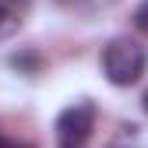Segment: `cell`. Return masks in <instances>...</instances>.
<instances>
[{
  "mask_svg": "<svg viewBox=\"0 0 148 148\" xmlns=\"http://www.w3.org/2000/svg\"><path fill=\"white\" fill-rule=\"evenodd\" d=\"M18 25H21V21H18V14H11L4 4H0V39H11V35L18 32Z\"/></svg>",
  "mask_w": 148,
  "mask_h": 148,
  "instance_id": "obj_3",
  "label": "cell"
},
{
  "mask_svg": "<svg viewBox=\"0 0 148 148\" xmlns=\"http://www.w3.org/2000/svg\"><path fill=\"white\" fill-rule=\"evenodd\" d=\"M134 28L148 35V0H141V4L134 7Z\"/></svg>",
  "mask_w": 148,
  "mask_h": 148,
  "instance_id": "obj_4",
  "label": "cell"
},
{
  "mask_svg": "<svg viewBox=\"0 0 148 148\" xmlns=\"http://www.w3.org/2000/svg\"><path fill=\"white\" fill-rule=\"evenodd\" d=\"M145 67H148V49H145L138 39L120 35V39H113V42L102 49V74H106L113 85H120V88L141 81Z\"/></svg>",
  "mask_w": 148,
  "mask_h": 148,
  "instance_id": "obj_1",
  "label": "cell"
},
{
  "mask_svg": "<svg viewBox=\"0 0 148 148\" xmlns=\"http://www.w3.org/2000/svg\"><path fill=\"white\" fill-rule=\"evenodd\" d=\"M0 148H28V145H21V141H14V138H7L4 131H0Z\"/></svg>",
  "mask_w": 148,
  "mask_h": 148,
  "instance_id": "obj_6",
  "label": "cell"
},
{
  "mask_svg": "<svg viewBox=\"0 0 148 148\" xmlns=\"http://www.w3.org/2000/svg\"><path fill=\"white\" fill-rule=\"evenodd\" d=\"M141 102H145V113H148V92H145V99H141Z\"/></svg>",
  "mask_w": 148,
  "mask_h": 148,
  "instance_id": "obj_7",
  "label": "cell"
},
{
  "mask_svg": "<svg viewBox=\"0 0 148 148\" xmlns=\"http://www.w3.org/2000/svg\"><path fill=\"white\" fill-rule=\"evenodd\" d=\"M11 67H25L28 74L39 71V57H11Z\"/></svg>",
  "mask_w": 148,
  "mask_h": 148,
  "instance_id": "obj_5",
  "label": "cell"
},
{
  "mask_svg": "<svg viewBox=\"0 0 148 148\" xmlns=\"http://www.w3.org/2000/svg\"><path fill=\"white\" fill-rule=\"evenodd\" d=\"M92 131H95V106L81 99L57 116V148H85Z\"/></svg>",
  "mask_w": 148,
  "mask_h": 148,
  "instance_id": "obj_2",
  "label": "cell"
}]
</instances>
